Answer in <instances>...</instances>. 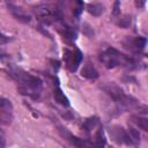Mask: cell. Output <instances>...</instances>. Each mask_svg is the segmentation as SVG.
<instances>
[{
	"mask_svg": "<svg viewBox=\"0 0 148 148\" xmlns=\"http://www.w3.org/2000/svg\"><path fill=\"white\" fill-rule=\"evenodd\" d=\"M8 8H9V10H10L12 15H13L17 21H20V22H22V23H29V22L31 21L30 15H28L21 7H17V6L13 5V3H8Z\"/></svg>",
	"mask_w": 148,
	"mask_h": 148,
	"instance_id": "cell-9",
	"label": "cell"
},
{
	"mask_svg": "<svg viewBox=\"0 0 148 148\" xmlns=\"http://www.w3.org/2000/svg\"><path fill=\"white\" fill-rule=\"evenodd\" d=\"M6 147V139H5V134L3 132L0 130V148H5Z\"/></svg>",
	"mask_w": 148,
	"mask_h": 148,
	"instance_id": "cell-23",
	"label": "cell"
},
{
	"mask_svg": "<svg viewBox=\"0 0 148 148\" xmlns=\"http://www.w3.org/2000/svg\"><path fill=\"white\" fill-rule=\"evenodd\" d=\"M99 124V119L97 118V117H90V118H88L87 120H84V123H83V125H82V128L86 131V132H90V131H92L95 127H96V125H98Z\"/></svg>",
	"mask_w": 148,
	"mask_h": 148,
	"instance_id": "cell-16",
	"label": "cell"
},
{
	"mask_svg": "<svg viewBox=\"0 0 148 148\" xmlns=\"http://www.w3.org/2000/svg\"><path fill=\"white\" fill-rule=\"evenodd\" d=\"M13 113L12 111H8V110H5V109H0V125H5V126H8L13 123Z\"/></svg>",
	"mask_w": 148,
	"mask_h": 148,
	"instance_id": "cell-15",
	"label": "cell"
},
{
	"mask_svg": "<svg viewBox=\"0 0 148 148\" xmlns=\"http://www.w3.org/2000/svg\"><path fill=\"white\" fill-rule=\"evenodd\" d=\"M136 5L140 6V7H143L145 6V2H136Z\"/></svg>",
	"mask_w": 148,
	"mask_h": 148,
	"instance_id": "cell-25",
	"label": "cell"
},
{
	"mask_svg": "<svg viewBox=\"0 0 148 148\" xmlns=\"http://www.w3.org/2000/svg\"><path fill=\"white\" fill-rule=\"evenodd\" d=\"M147 45V38L143 36H136V37H126L123 40V46L128 50L132 53L139 54L141 53Z\"/></svg>",
	"mask_w": 148,
	"mask_h": 148,
	"instance_id": "cell-6",
	"label": "cell"
},
{
	"mask_svg": "<svg viewBox=\"0 0 148 148\" xmlns=\"http://www.w3.org/2000/svg\"><path fill=\"white\" fill-rule=\"evenodd\" d=\"M53 97H54V101L57 102V103H59L60 105H62V106H68V98L65 96V94L62 92V90L59 88V87H57L56 89H54V91H53Z\"/></svg>",
	"mask_w": 148,
	"mask_h": 148,
	"instance_id": "cell-14",
	"label": "cell"
},
{
	"mask_svg": "<svg viewBox=\"0 0 148 148\" xmlns=\"http://www.w3.org/2000/svg\"><path fill=\"white\" fill-rule=\"evenodd\" d=\"M0 109H5V110H8V111H12L13 110V104H12V102L9 99L0 97Z\"/></svg>",
	"mask_w": 148,
	"mask_h": 148,
	"instance_id": "cell-20",
	"label": "cell"
},
{
	"mask_svg": "<svg viewBox=\"0 0 148 148\" xmlns=\"http://www.w3.org/2000/svg\"><path fill=\"white\" fill-rule=\"evenodd\" d=\"M87 10L94 16H101L104 13V6L101 2H90L87 5Z\"/></svg>",
	"mask_w": 148,
	"mask_h": 148,
	"instance_id": "cell-13",
	"label": "cell"
},
{
	"mask_svg": "<svg viewBox=\"0 0 148 148\" xmlns=\"http://www.w3.org/2000/svg\"><path fill=\"white\" fill-rule=\"evenodd\" d=\"M119 6H120L119 1H116V2H114V6H113V15H114V16H118V15L120 14V10H119Z\"/></svg>",
	"mask_w": 148,
	"mask_h": 148,
	"instance_id": "cell-24",
	"label": "cell"
},
{
	"mask_svg": "<svg viewBox=\"0 0 148 148\" xmlns=\"http://www.w3.org/2000/svg\"><path fill=\"white\" fill-rule=\"evenodd\" d=\"M10 40V38L6 35H3L2 32H0V45H3V44H7L8 42Z\"/></svg>",
	"mask_w": 148,
	"mask_h": 148,
	"instance_id": "cell-22",
	"label": "cell"
},
{
	"mask_svg": "<svg viewBox=\"0 0 148 148\" xmlns=\"http://www.w3.org/2000/svg\"><path fill=\"white\" fill-rule=\"evenodd\" d=\"M131 22H132V18L130 15H123V16H119V18L116 21V24L120 28H128L131 25Z\"/></svg>",
	"mask_w": 148,
	"mask_h": 148,
	"instance_id": "cell-18",
	"label": "cell"
},
{
	"mask_svg": "<svg viewBox=\"0 0 148 148\" xmlns=\"http://www.w3.org/2000/svg\"><path fill=\"white\" fill-rule=\"evenodd\" d=\"M59 132H60V134H61L66 140H68L75 148H96L92 142L73 135L72 133H69L66 128H64V127H61V126H59Z\"/></svg>",
	"mask_w": 148,
	"mask_h": 148,
	"instance_id": "cell-8",
	"label": "cell"
},
{
	"mask_svg": "<svg viewBox=\"0 0 148 148\" xmlns=\"http://www.w3.org/2000/svg\"><path fill=\"white\" fill-rule=\"evenodd\" d=\"M59 32L61 34V36L64 37V39H66L67 42H74L76 38V30L72 27H68L66 24H62L59 29Z\"/></svg>",
	"mask_w": 148,
	"mask_h": 148,
	"instance_id": "cell-11",
	"label": "cell"
},
{
	"mask_svg": "<svg viewBox=\"0 0 148 148\" xmlns=\"http://www.w3.org/2000/svg\"><path fill=\"white\" fill-rule=\"evenodd\" d=\"M75 3H76V7L73 9V14H74V16L79 17V16H80V14H81V13H82V10H83V6H84V3H83V2H81V1H76Z\"/></svg>",
	"mask_w": 148,
	"mask_h": 148,
	"instance_id": "cell-21",
	"label": "cell"
},
{
	"mask_svg": "<svg viewBox=\"0 0 148 148\" xmlns=\"http://www.w3.org/2000/svg\"><path fill=\"white\" fill-rule=\"evenodd\" d=\"M131 121L133 124H135L138 127H140L142 131L147 132L148 131V119L143 116H139V114H132L131 116Z\"/></svg>",
	"mask_w": 148,
	"mask_h": 148,
	"instance_id": "cell-12",
	"label": "cell"
},
{
	"mask_svg": "<svg viewBox=\"0 0 148 148\" xmlns=\"http://www.w3.org/2000/svg\"><path fill=\"white\" fill-rule=\"evenodd\" d=\"M102 89L117 103V105L123 109V110H136L139 109L141 105L140 103L133 98L132 96H128L124 92V90L113 84V83H106V84H103L102 86Z\"/></svg>",
	"mask_w": 148,
	"mask_h": 148,
	"instance_id": "cell-3",
	"label": "cell"
},
{
	"mask_svg": "<svg viewBox=\"0 0 148 148\" xmlns=\"http://www.w3.org/2000/svg\"><path fill=\"white\" fill-rule=\"evenodd\" d=\"M92 143L95 145L96 148H104V147H105V143H106V142H105V138H104V134H103L102 128H99V130L96 132Z\"/></svg>",
	"mask_w": 148,
	"mask_h": 148,
	"instance_id": "cell-17",
	"label": "cell"
},
{
	"mask_svg": "<svg viewBox=\"0 0 148 148\" xmlns=\"http://www.w3.org/2000/svg\"><path fill=\"white\" fill-rule=\"evenodd\" d=\"M81 75H82L83 77L88 79V80H96V79L99 76L97 69L95 68V66H94L90 61H87V62H86V65L83 66V68H82V71H81Z\"/></svg>",
	"mask_w": 148,
	"mask_h": 148,
	"instance_id": "cell-10",
	"label": "cell"
},
{
	"mask_svg": "<svg viewBox=\"0 0 148 148\" xmlns=\"http://www.w3.org/2000/svg\"><path fill=\"white\" fill-rule=\"evenodd\" d=\"M127 133H128V135L131 136V139H132V141H133L134 143H138V142L140 141V133H139V131H138L136 128L130 126Z\"/></svg>",
	"mask_w": 148,
	"mask_h": 148,
	"instance_id": "cell-19",
	"label": "cell"
},
{
	"mask_svg": "<svg viewBox=\"0 0 148 148\" xmlns=\"http://www.w3.org/2000/svg\"><path fill=\"white\" fill-rule=\"evenodd\" d=\"M99 61L108 68H114V67H126V68H133L134 65H138V61L126 56L125 53L118 51L113 47H108L99 54Z\"/></svg>",
	"mask_w": 148,
	"mask_h": 148,
	"instance_id": "cell-2",
	"label": "cell"
},
{
	"mask_svg": "<svg viewBox=\"0 0 148 148\" xmlns=\"http://www.w3.org/2000/svg\"><path fill=\"white\" fill-rule=\"evenodd\" d=\"M10 75L13 79H15L18 83V92L22 95H27L31 98H38L40 92H42V88H43V83L42 80L35 75H31L24 71L21 69H14L10 71Z\"/></svg>",
	"mask_w": 148,
	"mask_h": 148,
	"instance_id": "cell-1",
	"label": "cell"
},
{
	"mask_svg": "<svg viewBox=\"0 0 148 148\" xmlns=\"http://www.w3.org/2000/svg\"><path fill=\"white\" fill-rule=\"evenodd\" d=\"M34 13L37 16L38 20H40L44 23H53L57 21H60L62 18L61 10L50 3H42L34 8Z\"/></svg>",
	"mask_w": 148,
	"mask_h": 148,
	"instance_id": "cell-4",
	"label": "cell"
},
{
	"mask_svg": "<svg viewBox=\"0 0 148 148\" xmlns=\"http://www.w3.org/2000/svg\"><path fill=\"white\" fill-rule=\"evenodd\" d=\"M83 60V54L79 49H65L64 50V61L69 72H75Z\"/></svg>",
	"mask_w": 148,
	"mask_h": 148,
	"instance_id": "cell-5",
	"label": "cell"
},
{
	"mask_svg": "<svg viewBox=\"0 0 148 148\" xmlns=\"http://www.w3.org/2000/svg\"><path fill=\"white\" fill-rule=\"evenodd\" d=\"M109 133H110L111 139L119 145H134V142L132 141L127 131L124 130L121 126H118V125L111 126L109 128Z\"/></svg>",
	"mask_w": 148,
	"mask_h": 148,
	"instance_id": "cell-7",
	"label": "cell"
}]
</instances>
